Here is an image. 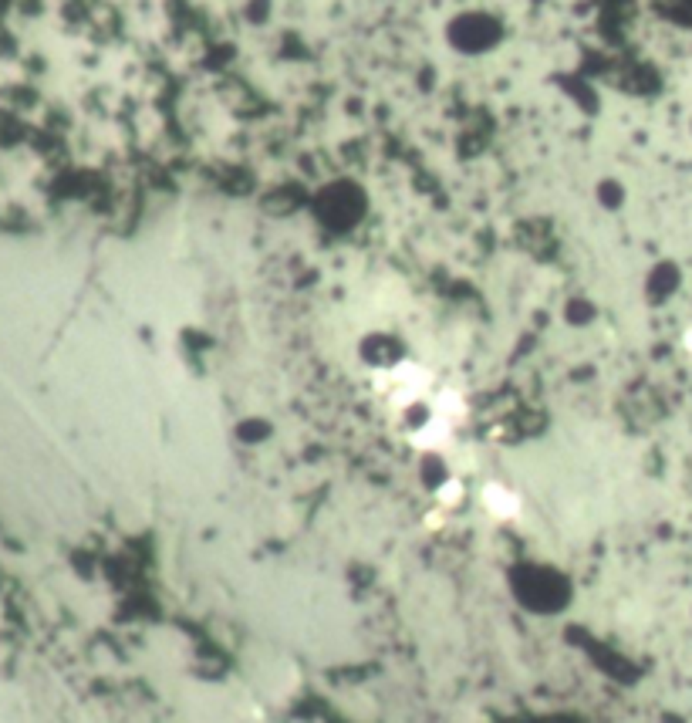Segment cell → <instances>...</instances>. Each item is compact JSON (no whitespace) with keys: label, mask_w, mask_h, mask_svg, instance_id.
<instances>
[{"label":"cell","mask_w":692,"mask_h":723,"mask_svg":"<svg viewBox=\"0 0 692 723\" xmlns=\"http://www.w3.org/2000/svg\"><path fill=\"white\" fill-rule=\"evenodd\" d=\"M483 504H487L490 514H497V517H513V514L520 510V500L510 494L506 487H500V484H490V487L483 490Z\"/></svg>","instance_id":"1"},{"label":"cell","mask_w":692,"mask_h":723,"mask_svg":"<svg viewBox=\"0 0 692 723\" xmlns=\"http://www.w3.org/2000/svg\"><path fill=\"white\" fill-rule=\"evenodd\" d=\"M439 497H443V504H456V500L462 497V487H460V484H446Z\"/></svg>","instance_id":"2"},{"label":"cell","mask_w":692,"mask_h":723,"mask_svg":"<svg viewBox=\"0 0 692 723\" xmlns=\"http://www.w3.org/2000/svg\"><path fill=\"white\" fill-rule=\"evenodd\" d=\"M689 345H692V332H689Z\"/></svg>","instance_id":"3"}]
</instances>
